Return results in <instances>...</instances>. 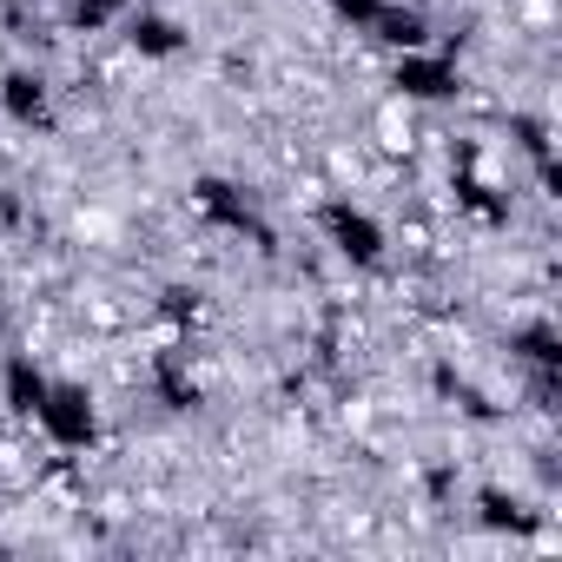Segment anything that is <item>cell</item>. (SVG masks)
I'll return each mask as SVG.
<instances>
[{"instance_id": "1", "label": "cell", "mask_w": 562, "mask_h": 562, "mask_svg": "<svg viewBox=\"0 0 562 562\" xmlns=\"http://www.w3.org/2000/svg\"><path fill=\"white\" fill-rule=\"evenodd\" d=\"M34 430L47 437V450L60 457H93L100 437H106V411H100V391L87 378H54L41 411H34Z\"/></svg>"}, {"instance_id": "2", "label": "cell", "mask_w": 562, "mask_h": 562, "mask_svg": "<svg viewBox=\"0 0 562 562\" xmlns=\"http://www.w3.org/2000/svg\"><path fill=\"white\" fill-rule=\"evenodd\" d=\"M318 238H325L345 265H358V271H378V265L391 258V225H384L364 199H351V192H331V199L318 205Z\"/></svg>"}, {"instance_id": "3", "label": "cell", "mask_w": 562, "mask_h": 562, "mask_svg": "<svg viewBox=\"0 0 562 562\" xmlns=\"http://www.w3.org/2000/svg\"><path fill=\"white\" fill-rule=\"evenodd\" d=\"M192 212H199L212 232H225V238H251L258 251L278 245V232L265 225L258 199H251L238 179H225V172H199V179H192Z\"/></svg>"}, {"instance_id": "4", "label": "cell", "mask_w": 562, "mask_h": 562, "mask_svg": "<svg viewBox=\"0 0 562 562\" xmlns=\"http://www.w3.org/2000/svg\"><path fill=\"white\" fill-rule=\"evenodd\" d=\"M463 67L450 47H411V54H391V93L411 100V106H450L463 100Z\"/></svg>"}, {"instance_id": "5", "label": "cell", "mask_w": 562, "mask_h": 562, "mask_svg": "<svg viewBox=\"0 0 562 562\" xmlns=\"http://www.w3.org/2000/svg\"><path fill=\"white\" fill-rule=\"evenodd\" d=\"M120 34H126V47H133L139 60H159V67L192 47V27H186L172 8H159V0H133V8L120 14Z\"/></svg>"}, {"instance_id": "6", "label": "cell", "mask_w": 562, "mask_h": 562, "mask_svg": "<svg viewBox=\"0 0 562 562\" xmlns=\"http://www.w3.org/2000/svg\"><path fill=\"white\" fill-rule=\"evenodd\" d=\"M146 397L166 411V417H192L205 404V378L192 371V351L186 345H166L146 358Z\"/></svg>"}, {"instance_id": "7", "label": "cell", "mask_w": 562, "mask_h": 562, "mask_svg": "<svg viewBox=\"0 0 562 562\" xmlns=\"http://www.w3.org/2000/svg\"><path fill=\"white\" fill-rule=\"evenodd\" d=\"M0 120L21 126V133H47L54 126V80L41 67H8L0 74Z\"/></svg>"}, {"instance_id": "8", "label": "cell", "mask_w": 562, "mask_h": 562, "mask_svg": "<svg viewBox=\"0 0 562 562\" xmlns=\"http://www.w3.org/2000/svg\"><path fill=\"white\" fill-rule=\"evenodd\" d=\"M47 384H54V371H47L34 351H0V411H8V417L34 424V411H41Z\"/></svg>"}, {"instance_id": "9", "label": "cell", "mask_w": 562, "mask_h": 562, "mask_svg": "<svg viewBox=\"0 0 562 562\" xmlns=\"http://www.w3.org/2000/svg\"><path fill=\"white\" fill-rule=\"evenodd\" d=\"M384 54H411V47H437V21L417 8V0H384L378 21L364 27Z\"/></svg>"}, {"instance_id": "10", "label": "cell", "mask_w": 562, "mask_h": 562, "mask_svg": "<svg viewBox=\"0 0 562 562\" xmlns=\"http://www.w3.org/2000/svg\"><path fill=\"white\" fill-rule=\"evenodd\" d=\"M450 192H457V205H463V212H476L483 225H503V218H509V199H503L476 166H463V172L450 179Z\"/></svg>"}, {"instance_id": "11", "label": "cell", "mask_w": 562, "mask_h": 562, "mask_svg": "<svg viewBox=\"0 0 562 562\" xmlns=\"http://www.w3.org/2000/svg\"><path fill=\"white\" fill-rule=\"evenodd\" d=\"M470 503H476V522H483V529H496V536H509V529H522V522H529V516H522V496H516V490H503V483H483Z\"/></svg>"}, {"instance_id": "12", "label": "cell", "mask_w": 562, "mask_h": 562, "mask_svg": "<svg viewBox=\"0 0 562 562\" xmlns=\"http://www.w3.org/2000/svg\"><path fill=\"white\" fill-rule=\"evenodd\" d=\"M126 8L133 0H60V14H67L74 34H106V27H120Z\"/></svg>"}, {"instance_id": "13", "label": "cell", "mask_w": 562, "mask_h": 562, "mask_svg": "<svg viewBox=\"0 0 562 562\" xmlns=\"http://www.w3.org/2000/svg\"><path fill=\"white\" fill-rule=\"evenodd\" d=\"M378 8H384V0H331V14H338L351 34H364V27L378 21Z\"/></svg>"}, {"instance_id": "14", "label": "cell", "mask_w": 562, "mask_h": 562, "mask_svg": "<svg viewBox=\"0 0 562 562\" xmlns=\"http://www.w3.org/2000/svg\"><path fill=\"white\" fill-rule=\"evenodd\" d=\"M8 325H14V312H8V292H0V338H8Z\"/></svg>"}, {"instance_id": "15", "label": "cell", "mask_w": 562, "mask_h": 562, "mask_svg": "<svg viewBox=\"0 0 562 562\" xmlns=\"http://www.w3.org/2000/svg\"><path fill=\"white\" fill-rule=\"evenodd\" d=\"M27 8H34V14H41V8H60V0H27Z\"/></svg>"}]
</instances>
